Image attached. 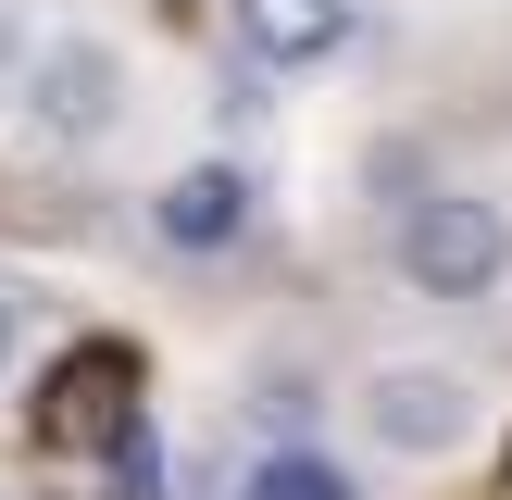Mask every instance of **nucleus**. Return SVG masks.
<instances>
[{"instance_id": "obj_2", "label": "nucleus", "mask_w": 512, "mask_h": 500, "mask_svg": "<svg viewBox=\"0 0 512 500\" xmlns=\"http://www.w3.org/2000/svg\"><path fill=\"white\" fill-rule=\"evenodd\" d=\"M125 425H138V350H113V338L63 350L50 388H38V438L50 450H113Z\"/></svg>"}, {"instance_id": "obj_7", "label": "nucleus", "mask_w": 512, "mask_h": 500, "mask_svg": "<svg viewBox=\"0 0 512 500\" xmlns=\"http://www.w3.org/2000/svg\"><path fill=\"white\" fill-rule=\"evenodd\" d=\"M238 500H363V488H350V475L325 463V450H263Z\"/></svg>"}, {"instance_id": "obj_6", "label": "nucleus", "mask_w": 512, "mask_h": 500, "mask_svg": "<svg viewBox=\"0 0 512 500\" xmlns=\"http://www.w3.org/2000/svg\"><path fill=\"white\" fill-rule=\"evenodd\" d=\"M150 225H163L175 250H238L250 238V175L238 163H188L163 200H150Z\"/></svg>"}, {"instance_id": "obj_4", "label": "nucleus", "mask_w": 512, "mask_h": 500, "mask_svg": "<svg viewBox=\"0 0 512 500\" xmlns=\"http://www.w3.org/2000/svg\"><path fill=\"white\" fill-rule=\"evenodd\" d=\"M238 13V50L250 75H313L350 50V25H363V0H225Z\"/></svg>"}, {"instance_id": "obj_3", "label": "nucleus", "mask_w": 512, "mask_h": 500, "mask_svg": "<svg viewBox=\"0 0 512 500\" xmlns=\"http://www.w3.org/2000/svg\"><path fill=\"white\" fill-rule=\"evenodd\" d=\"M363 425H375L388 450H413V463H438V450L475 438V388L438 375V363H388V375L363 388Z\"/></svg>"}, {"instance_id": "obj_1", "label": "nucleus", "mask_w": 512, "mask_h": 500, "mask_svg": "<svg viewBox=\"0 0 512 500\" xmlns=\"http://www.w3.org/2000/svg\"><path fill=\"white\" fill-rule=\"evenodd\" d=\"M388 263H400V288H425V300H488L512 275V213L488 188H425V200H400Z\"/></svg>"}, {"instance_id": "obj_5", "label": "nucleus", "mask_w": 512, "mask_h": 500, "mask_svg": "<svg viewBox=\"0 0 512 500\" xmlns=\"http://www.w3.org/2000/svg\"><path fill=\"white\" fill-rule=\"evenodd\" d=\"M13 88H25V113H38V138H100L125 75H113V50H100V38H50Z\"/></svg>"}, {"instance_id": "obj_8", "label": "nucleus", "mask_w": 512, "mask_h": 500, "mask_svg": "<svg viewBox=\"0 0 512 500\" xmlns=\"http://www.w3.org/2000/svg\"><path fill=\"white\" fill-rule=\"evenodd\" d=\"M13 75H25V38H13V25H0V88H13Z\"/></svg>"}, {"instance_id": "obj_9", "label": "nucleus", "mask_w": 512, "mask_h": 500, "mask_svg": "<svg viewBox=\"0 0 512 500\" xmlns=\"http://www.w3.org/2000/svg\"><path fill=\"white\" fill-rule=\"evenodd\" d=\"M0 363H13V300H0Z\"/></svg>"}]
</instances>
